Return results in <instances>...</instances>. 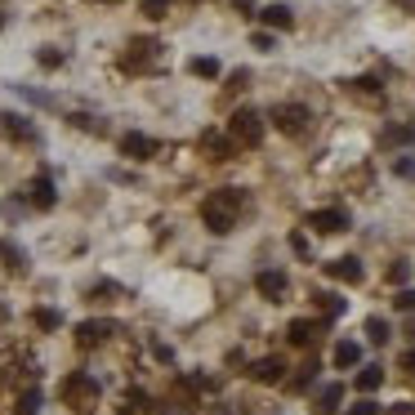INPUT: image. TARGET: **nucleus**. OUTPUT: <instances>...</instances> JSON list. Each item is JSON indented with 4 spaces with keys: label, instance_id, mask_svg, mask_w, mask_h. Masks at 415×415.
Wrapping results in <instances>:
<instances>
[{
    "label": "nucleus",
    "instance_id": "nucleus-1",
    "mask_svg": "<svg viewBox=\"0 0 415 415\" xmlns=\"http://www.w3.org/2000/svg\"><path fill=\"white\" fill-rule=\"evenodd\" d=\"M237 210H241V192L237 188H219V192H210L201 201V219L210 224V232H232Z\"/></svg>",
    "mask_w": 415,
    "mask_h": 415
},
{
    "label": "nucleus",
    "instance_id": "nucleus-2",
    "mask_svg": "<svg viewBox=\"0 0 415 415\" xmlns=\"http://www.w3.org/2000/svg\"><path fill=\"white\" fill-rule=\"evenodd\" d=\"M63 402H68L72 411H90V406L98 402V384H94V375L76 371V375L63 379Z\"/></svg>",
    "mask_w": 415,
    "mask_h": 415
},
{
    "label": "nucleus",
    "instance_id": "nucleus-3",
    "mask_svg": "<svg viewBox=\"0 0 415 415\" xmlns=\"http://www.w3.org/2000/svg\"><path fill=\"white\" fill-rule=\"evenodd\" d=\"M228 135H232V143H246V147H255V143L263 139V116H259L255 107H241V112L228 121Z\"/></svg>",
    "mask_w": 415,
    "mask_h": 415
},
{
    "label": "nucleus",
    "instance_id": "nucleus-4",
    "mask_svg": "<svg viewBox=\"0 0 415 415\" xmlns=\"http://www.w3.org/2000/svg\"><path fill=\"white\" fill-rule=\"evenodd\" d=\"M312 121L304 103H277L273 107V125L281 130V135H304V125Z\"/></svg>",
    "mask_w": 415,
    "mask_h": 415
},
{
    "label": "nucleus",
    "instance_id": "nucleus-5",
    "mask_svg": "<svg viewBox=\"0 0 415 415\" xmlns=\"http://www.w3.org/2000/svg\"><path fill=\"white\" fill-rule=\"evenodd\" d=\"M255 286H259L263 300L281 304V300H286V290H290V277L281 273V268H268V273H259V277H255Z\"/></svg>",
    "mask_w": 415,
    "mask_h": 415
},
{
    "label": "nucleus",
    "instance_id": "nucleus-6",
    "mask_svg": "<svg viewBox=\"0 0 415 415\" xmlns=\"http://www.w3.org/2000/svg\"><path fill=\"white\" fill-rule=\"evenodd\" d=\"M326 277H335V281H344V286H357L362 277V259H353V255H340V259H330L326 263Z\"/></svg>",
    "mask_w": 415,
    "mask_h": 415
},
{
    "label": "nucleus",
    "instance_id": "nucleus-7",
    "mask_svg": "<svg viewBox=\"0 0 415 415\" xmlns=\"http://www.w3.org/2000/svg\"><path fill=\"white\" fill-rule=\"evenodd\" d=\"M107 335H116V326H112V322H80V326H76V344H80V348L103 344Z\"/></svg>",
    "mask_w": 415,
    "mask_h": 415
},
{
    "label": "nucleus",
    "instance_id": "nucleus-8",
    "mask_svg": "<svg viewBox=\"0 0 415 415\" xmlns=\"http://www.w3.org/2000/svg\"><path fill=\"white\" fill-rule=\"evenodd\" d=\"M31 206H36V210H49V206H54L58 201V192H54V179H49V174H36V179H31Z\"/></svg>",
    "mask_w": 415,
    "mask_h": 415
},
{
    "label": "nucleus",
    "instance_id": "nucleus-9",
    "mask_svg": "<svg viewBox=\"0 0 415 415\" xmlns=\"http://www.w3.org/2000/svg\"><path fill=\"white\" fill-rule=\"evenodd\" d=\"M308 228H317V232H344L348 228V210H317V214H308Z\"/></svg>",
    "mask_w": 415,
    "mask_h": 415
},
{
    "label": "nucleus",
    "instance_id": "nucleus-10",
    "mask_svg": "<svg viewBox=\"0 0 415 415\" xmlns=\"http://www.w3.org/2000/svg\"><path fill=\"white\" fill-rule=\"evenodd\" d=\"M251 375L259 379V384H281V375H286V362H281V357H259L255 367H251Z\"/></svg>",
    "mask_w": 415,
    "mask_h": 415
},
{
    "label": "nucleus",
    "instance_id": "nucleus-11",
    "mask_svg": "<svg viewBox=\"0 0 415 415\" xmlns=\"http://www.w3.org/2000/svg\"><path fill=\"white\" fill-rule=\"evenodd\" d=\"M322 326H326V322H308V317H295V322L286 326V340L304 348V344H312V340H317V330H322Z\"/></svg>",
    "mask_w": 415,
    "mask_h": 415
},
{
    "label": "nucleus",
    "instance_id": "nucleus-12",
    "mask_svg": "<svg viewBox=\"0 0 415 415\" xmlns=\"http://www.w3.org/2000/svg\"><path fill=\"white\" fill-rule=\"evenodd\" d=\"M121 152H125V157H135V161H147V157L157 152V143L147 139V135H125V139H121Z\"/></svg>",
    "mask_w": 415,
    "mask_h": 415
},
{
    "label": "nucleus",
    "instance_id": "nucleus-13",
    "mask_svg": "<svg viewBox=\"0 0 415 415\" xmlns=\"http://www.w3.org/2000/svg\"><path fill=\"white\" fill-rule=\"evenodd\" d=\"M406 143H415V121H406V125H389L384 135H379V147H406Z\"/></svg>",
    "mask_w": 415,
    "mask_h": 415
},
{
    "label": "nucleus",
    "instance_id": "nucleus-14",
    "mask_svg": "<svg viewBox=\"0 0 415 415\" xmlns=\"http://www.w3.org/2000/svg\"><path fill=\"white\" fill-rule=\"evenodd\" d=\"M147 58H157V45H152V41H135V45H130V54H125L121 63H125L130 72H139Z\"/></svg>",
    "mask_w": 415,
    "mask_h": 415
},
{
    "label": "nucleus",
    "instance_id": "nucleus-15",
    "mask_svg": "<svg viewBox=\"0 0 415 415\" xmlns=\"http://www.w3.org/2000/svg\"><path fill=\"white\" fill-rule=\"evenodd\" d=\"M357 362H362V344L340 340V344H335V367L344 371V367H357Z\"/></svg>",
    "mask_w": 415,
    "mask_h": 415
},
{
    "label": "nucleus",
    "instance_id": "nucleus-16",
    "mask_svg": "<svg viewBox=\"0 0 415 415\" xmlns=\"http://www.w3.org/2000/svg\"><path fill=\"white\" fill-rule=\"evenodd\" d=\"M201 143H206L210 152H214V161H228V157H232V147H237V143H232V139H224V135H214V130H206V135H201Z\"/></svg>",
    "mask_w": 415,
    "mask_h": 415
},
{
    "label": "nucleus",
    "instance_id": "nucleus-17",
    "mask_svg": "<svg viewBox=\"0 0 415 415\" xmlns=\"http://www.w3.org/2000/svg\"><path fill=\"white\" fill-rule=\"evenodd\" d=\"M340 402H344V389H340V384L322 389V397H317V415H335V411H340Z\"/></svg>",
    "mask_w": 415,
    "mask_h": 415
},
{
    "label": "nucleus",
    "instance_id": "nucleus-18",
    "mask_svg": "<svg viewBox=\"0 0 415 415\" xmlns=\"http://www.w3.org/2000/svg\"><path fill=\"white\" fill-rule=\"evenodd\" d=\"M263 23H268V27H290L295 14H290V5H268V9H263Z\"/></svg>",
    "mask_w": 415,
    "mask_h": 415
},
{
    "label": "nucleus",
    "instance_id": "nucleus-19",
    "mask_svg": "<svg viewBox=\"0 0 415 415\" xmlns=\"http://www.w3.org/2000/svg\"><path fill=\"white\" fill-rule=\"evenodd\" d=\"M379 384H384V371H379V367H362L357 371V389L362 393H375Z\"/></svg>",
    "mask_w": 415,
    "mask_h": 415
},
{
    "label": "nucleus",
    "instance_id": "nucleus-20",
    "mask_svg": "<svg viewBox=\"0 0 415 415\" xmlns=\"http://www.w3.org/2000/svg\"><path fill=\"white\" fill-rule=\"evenodd\" d=\"M312 300H317V308H322V317L330 322V317H340V312H344V300H340V295H312Z\"/></svg>",
    "mask_w": 415,
    "mask_h": 415
},
{
    "label": "nucleus",
    "instance_id": "nucleus-21",
    "mask_svg": "<svg viewBox=\"0 0 415 415\" xmlns=\"http://www.w3.org/2000/svg\"><path fill=\"white\" fill-rule=\"evenodd\" d=\"M5 130H9V135H14V139H36V130H31V125H27V116H14V112L5 116Z\"/></svg>",
    "mask_w": 415,
    "mask_h": 415
},
{
    "label": "nucleus",
    "instance_id": "nucleus-22",
    "mask_svg": "<svg viewBox=\"0 0 415 415\" xmlns=\"http://www.w3.org/2000/svg\"><path fill=\"white\" fill-rule=\"evenodd\" d=\"M0 255H5V263H9L14 273H23V268H27V255H23V251H19V246H14V241H5V246H0Z\"/></svg>",
    "mask_w": 415,
    "mask_h": 415
},
{
    "label": "nucleus",
    "instance_id": "nucleus-23",
    "mask_svg": "<svg viewBox=\"0 0 415 415\" xmlns=\"http://www.w3.org/2000/svg\"><path fill=\"white\" fill-rule=\"evenodd\" d=\"M367 340H371V344H384V340H389V322H384V317H371V322H367Z\"/></svg>",
    "mask_w": 415,
    "mask_h": 415
},
{
    "label": "nucleus",
    "instance_id": "nucleus-24",
    "mask_svg": "<svg viewBox=\"0 0 415 415\" xmlns=\"http://www.w3.org/2000/svg\"><path fill=\"white\" fill-rule=\"evenodd\" d=\"M36 411H41V389H27L19 397V415H36Z\"/></svg>",
    "mask_w": 415,
    "mask_h": 415
},
{
    "label": "nucleus",
    "instance_id": "nucleus-25",
    "mask_svg": "<svg viewBox=\"0 0 415 415\" xmlns=\"http://www.w3.org/2000/svg\"><path fill=\"white\" fill-rule=\"evenodd\" d=\"M312 375H317V362H312V357H308V362H304V367H300V375H295V379H290V389H295V393H300L304 384H312Z\"/></svg>",
    "mask_w": 415,
    "mask_h": 415
},
{
    "label": "nucleus",
    "instance_id": "nucleus-26",
    "mask_svg": "<svg viewBox=\"0 0 415 415\" xmlns=\"http://www.w3.org/2000/svg\"><path fill=\"white\" fill-rule=\"evenodd\" d=\"M188 68H192V76H219V63L214 58H192Z\"/></svg>",
    "mask_w": 415,
    "mask_h": 415
},
{
    "label": "nucleus",
    "instance_id": "nucleus-27",
    "mask_svg": "<svg viewBox=\"0 0 415 415\" xmlns=\"http://www.w3.org/2000/svg\"><path fill=\"white\" fill-rule=\"evenodd\" d=\"M58 322H63V317H58L54 308H36V326H41V330H54Z\"/></svg>",
    "mask_w": 415,
    "mask_h": 415
},
{
    "label": "nucleus",
    "instance_id": "nucleus-28",
    "mask_svg": "<svg viewBox=\"0 0 415 415\" xmlns=\"http://www.w3.org/2000/svg\"><path fill=\"white\" fill-rule=\"evenodd\" d=\"M165 9H170V0H143V14H147V19H165Z\"/></svg>",
    "mask_w": 415,
    "mask_h": 415
},
{
    "label": "nucleus",
    "instance_id": "nucleus-29",
    "mask_svg": "<svg viewBox=\"0 0 415 415\" xmlns=\"http://www.w3.org/2000/svg\"><path fill=\"white\" fill-rule=\"evenodd\" d=\"M393 308H397V312H415V290H397Z\"/></svg>",
    "mask_w": 415,
    "mask_h": 415
},
{
    "label": "nucleus",
    "instance_id": "nucleus-30",
    "mask_svg": "<svg viewBox=\"0 0 415 415\" xmlns=\"http://www.w3.org/2000/svg\"><path fill=\"white\" fill-rule=\"evenodd\" d=\"M348 415H379V402H371V397H362L357 406H348Z\"/></svg>",
    "mask_w": 415,
    "mask_h": 415
},
{
    "label": "nucleus",
    "instance_id": "nucleus-31",
    "mask_svg": "<svg viewBox=\"0 0 415 415\" xmlns=\"http://www.w3.org/2000/svg\"><path fill=\"white\" fill-rule=\"evenodd\" d=\"M290 251H295V255H304V259L312 255V246H308V237H304V232H295V237H290Z\"/></svg>",
    "mask_w": 415,
    "mask_h": 415
},
{
    "label": "nucleus",
    "instance_id": "nucleus-32",
    "mask_svg": "<svg viewBox=\"0 0 415 415\" xmlns=\"http://www.w3.org/2000/svg\"><path fill=\"white\" fill-rule=\"evenodd\" d=\"M251 45H255V49H263V54H268V49H277V41L268 36V31H255V36H251Z\"/></svg>",
    "mask_w": 415,
    "mask_h": 415
},
{
    "label": "nucleus",
    "instance_id": "nucleus-33",
    "mask_svg": "<svg viewBox=\"0 0 415 415\" xmlns=\"http://www.w3.org/2000/svg\"><path fill=\"white\" fill-rule=\"evenodd\" d=\"M397 174H402V179H415V161L402 157V161H397Z\"/></svg>",
    "mask_w": 415,
    "mask_h": 415
},
{
    "label": "nucleus",
    "instance_id": "nucleus-34",
    "mask_svg": "<svg viewBox=\"0 0 415 415\" xmlns=\"http://www.w3.org/2000/svg\"><path fill=\"white\" fill-rule=\"evenodd\" d=\"M41 63H45V68H58L63 54H54V49H41Z\"/></svg>",
    "mask_w": 415,
    "mask_h": 415
},
{
    "label": "nucleus",
    "instance_id": "nucleus-35",
    "mask_svg": "<svg viewBox=\"0 0 415 415\" xmlns=\"http://www.w3.org/2000/svg\"><path fill=\"white\" fill-rule=\"evenodd\" d=\"M402 371H411V375H415V348H411V353L402 357Z\"/></svg>",
    "mask_w": 415,
    "mask_h": 415
},
{
    "label": "nucleus",
    "instance_id": "nucleus-36",
    "mask_svg": "<svg viewBox=\"0 0 415 415\" xmlns=\"http://www.w3.org/2000/svg\"><path fill=\"white\" fill-rule=\"evenodd\" d=\"M393 415H415V406H411V402H397V406H393Z\"/></svg>",
    "mask_w": 415,
    "mask_h": 415
},
{
    "label": "nucleus",
    "instance_id": "nucleus-37",
    "mask_svg": "<svg viewBox=\"0 0 415 415\" xmlns=\"http://www.w3.org/2000/svg\"><path fill=\"white\" fill-rule=\"evenodd\" d=\"M5 317H9V308H5V304H0V322H5Z\"/></svg>",
    "mask_w": 415,
    "mask_h": 415
},
{
    "label": "nucleus",
    "instance_id": "nucleus-38",
    "mask_svg": "<svg viewBox=\"0 0 415 415\" xmlns=\"http://www.w3.org/2000/svg\"><path fill=\"white\" fill-rule=\"evenodd\" d=\"M214 415H232V411H214Z\"/></svg>",
    "mask_w": 415,
    "mask_h": 415
},
{
    "label": "nucleus",
    "instance_id": "nucleus-39",
    "mask_svg": "<svg viewBox=\"0 0 415 415\" xmlns=\"http://www.w3.org/2000/svg\"><path fill=\"white\" fill-rule=\"evenodd\" d=\"M0 27H5V19H0Z\"/></svg>",
    "mask_w": 415,
    "mask_h": 415
}]
</instances>
